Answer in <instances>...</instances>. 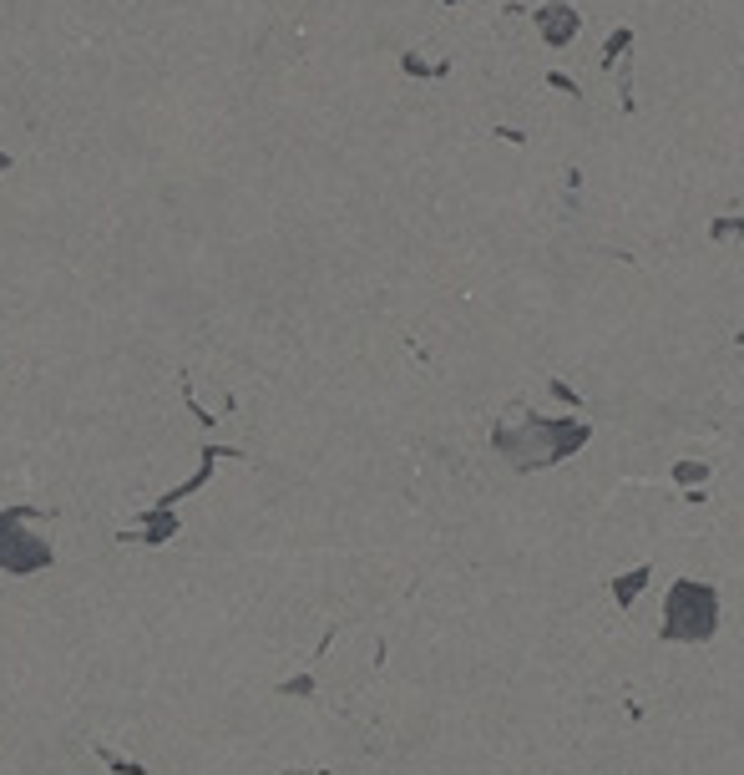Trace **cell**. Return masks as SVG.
Wrapping results in <instances>:
<instances>
[{
	"label": "cell",
	"mask_w": 744,
	"mask_h": 775,
	"mask_svg": "<svg viewBox=\"0 0 744 775\" xmlns=\"http://www.w3.org/2000/svg\"><path fill=\"white\" fill-rule=\"evenodd\" d=\"M537 26H542V41L567 46V41H572V31H577V16H572L567 6H542V11H537Z\"/></svg>",
	"instance_id": "obj_1"
}]
</instances>
